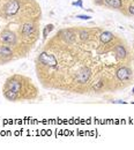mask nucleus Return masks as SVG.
<instances>
[{
    "instance_id": "obj_6",
    "label": "nucleus",
    "mask_w": 134,
    "mask_h": 150,
    "mask_svg": "<svg viewBox=\"0 0 134 150\" xmlns=\"http://www.w3.org/2000/svg\"><path fill=\"white\" fill-rule=\"evenodd\" d=\"M7 89H10V90L19 92L21 90V82H19L17 80H9L7 82Z\"/></svg>"
},
{
    "instance_id": "obj_11",
    "label": "nucleus",
    "mask_w": 134,
    "mask_h": 150,
    "mask_svg": "<svg viewBox=\"0 0 134 150\" xmlns=\"http://www.w3.org/2000/svg\"><path fill=\"white\" fill-rule=\"evenodd\" d=\"M105 3L109 7H112V8H116V9H119L123 6L122 0H105Z\"/></svg>"
},
{
    "instance_id": "obj_13",
    "label": "nucleus",
    "mask_w": 134,
    "mask_h": 150,
    "mask_svg": "<svg viewBox=\"0 0 134 150\" xmlns=\"http://www.w3.org/2000/svg\"><path fill=\"white\" fill-rule=\"evenodd\" d=\"M63 34L65 35L64 36V38H65V41H67L68 43H71V42H73L74 39H75V35L73 34V32H71V31H63Z\"/></svg>"
},
{
    "instance_id": "obj_10",
    "label": "nucleus",
    "mask_w": 134,
    "mask_h": 150,
    "mask_svg": "<svg viewBox=\"0 0 134 150\" xmlns=\"http://www.w3.org/2000/svg\"><path fill=\"white\" fill-rule=\"evenodd\" d=\"M19 92H16V91H14V90H10V89H7L6 91H5V97H6V99H8V100H12V102H14V100H16L17 99V97H19V95H17Z\"/></svg>"
},
{
    "instance_id": "obj_16",
    "label": "nucleus",
    "mask_w": 134,
    "mask_h": 150,
    "mask_svg": "<svg viewBox=\"0 0 134 150\" xmlns=\"http://www.w3.org/2000/svg\"><path fill=\"white\" fill-rule=\"evenodd\" d=\"M76 17H78V19H81V20H86V21H88V20H90V19H91V16H89V15H86V14L76 15Z\"/></svg>"
},
{
    "instance_id": "obj_12",
    "label": "nucleus",
    "mask_w": 134,
    "mask_h": 150,
    "mask_svg": "<svg viewBox=\"0 0 134 150\" xmlns=\"http://www.w3.org/2000/svg\"><path fill=\"white\" fill-rule=\"evenodd\" d=\"M12 54H13L12 49H9L6 45H0V56L1 57H9Z\"/></svg>"
},
{
    "instance_id": "obj_20",
    "label": "nucleus",
    "mask_w": 134,
    "mask_h": 150,
    "mask_svg": "<svg viewBox=\"0 0 134 150\" xmlns=\"http://www.w3.org/2000/svg\"><path fill=\"white\" fill-rule=\"evenodd\" d=\"M95 1H96V2H97V3H102V2H103V1H104V0H95Z\"/></svg>"
},
{
    "instance_id": "obj_4",
    "label": "nucleus",
    "mask_w": 134,
    "mask_h": 150,
    "mask_svg": "<svg viewBox=\"0 0 134 150\" xmlns=\"http://www.w3.org/2000/svg\"><path fill=\"white\" fill-rule=\"evenodd\" d=\"M0 39L6 44H15L16 43V36L14 32L9 30H5L0 34Z\"/></svg>"
},
{
    "instance_id": "obj_17",
    "label": "nucleus",
    "mask_w": 134,
    "mask_h": 150,
    "mask_svg": "<svg viewBox=\"0 0 134 150\" xmlns=\"http://www.w3.org/2000/svg\"><path fill=\"white\" fill-rule=\"evenodd\" d=\"M73 6H76V7H80V8H82L83 6H82V0H78V1H74L73 3H72Z\"/></svg>"
},
{
    "instance_id": "obj_7",
    "label": "nucleus",
    "mask_w": 134,
    "mask_h": 150,
    "mask_svg": "<svg viewBox=\"0 0 134 150\" xmlns=\"http://www.w3.org/2000/svg\"><path fill=\"white\" fill-rule=\"evenodd\" d=\"M115 52H116V54H117V58H118V59H124V58L126 57V54H127L126 49H125L122 44H118V45L115 47Z\"/></svg>"
},
{
    "instance_id": "obj_8",
    "label": "nucleus",
    "mask_w": 134,
    "mask_h": 150,
    "mask_svg": "<svg viewBox=\"0 0 134 150\" xmlns=\"http://www.w3.org/2000/svg\"><path fill=\"white\" fill-rule=\"evenodd\" d=\"M100 39H101V43L107 44V43H109V42H111L113 39V34L110 32V31H104V32L101 34Z\"/></svg>"
},
{
    "instance_id": "obj_3",
    "label": "nucleus",
    "mask_w": 134,
    "mask_h": 150,
    "mask_svg": "<svg viewBox=\"0 0 134 150\" xmlns=\"http://www.w3.org/2000/svg\"><path fill=\"white\" fill-rule=\"evenodd\" d=\"M90 76H91V71H90L88 67H83V68H81V69L78 72V75H76L75 80H76V82H79V83H86V82L89 81Z\"/></svg>"
},
{
    "instance_id": "obj_9",
    "label": "nucleus",
    "mask_w": 134,
    "mask_h": 150,
    "mask_svg": "<svg viewBox=\"0 0 134 150\" xmlns=\"http://www.w3.org/2000/svg\"><path fill=\"white\" fill-rule=\"evenodd\" d=\"M34 31H35V27H34L32 23H25V24H23V27H22V34L24 36H30L31 34H34Z\"/></svg>"
},
{
    "instance_id": "obj_1",
    "label": "nucleus",
    "mask_w": 134,
    "mask_h": 150,
    "mask_svg": "<svg viewBox=\"0 0 134 150\" xmlns=\"http://www.w3.org/2000/svg\"><path fill=\"white\" fill-rule=\"evenodd\" d=\"M38 61L45 66H49V67H56L58 65L57 63V59L53 54H50V53H46V52H43L39 54L38 57Z\"/></svg>"
},
{
    "instance_id": "obj_15",
    "label": "nucleus",
    "mask_w": 134,
    "mask_h": 150,
    "mask_svg": "<svg viewBox=\"0 0 134 150\" xmlns=\"http://www.w3.org/2000/svg\"><path fill=\"white\" fill-rule=\"evenodd\" d=\"M79 36H80V38H81L82 41H86V39H88V38H89V34H88V31H85V30L80 31Z\"/></svg>"
},
{
    "instance_id": "obj_14",
    "label": "nucleus",
    "mask_w": 134,
    "mask_h": 150,
    "mask_svg": "<svg viewBox=\"0 0 134 150\" xmlns=\"http://www.w3.org/2000/svg\"><path fill=\"white\" fill-rule=\"evenodd\" d=\"M53 28H54V27H53V24H47V25L44 28V30H43V37H44V39L49 36V34L53 30Z\"/></svg>"
},
{
    "instance_id": "obj_19",
    "label": "nucleus",
    "mask_w": 134,
    "mask_h": 150,
    "mask_svg": "<svg viewBox=\"0 0 134 150\" xmlns=\"http://www.w3.org/2000/svg\"><path fill=\"white\" fill-rule=\"evenodd\" d=\"M102 84H103V83H102V82H98V83H97V84H96V85H95V87H94V88H95V89H100V88H101V87H102Z\"/></svg>"
},
{
    "instance_id": "obj_21",
    "label": "nucleus",
    "mask_w": 134,
    "mask_h": 150,
    "mask_svg": "<svg viewBox=\"0 0 134 150\" xmlns=\"http://www.w3.org/2000/svg\"><path fill=\"white\" fill-rule=\"evenodd\" d=\"M132 94H133V95H134V88H133V89H132Z\"/></svg>"
},
{
    "instance_id": "obj_2",
    "label": "nucleus",
    "mask_w": 134,
    "mask_h": 150,
    "mask_svg": "<svg viewBox=\"0 0 134 150\" xmlns=\"http://www.w3.org/2000/svg\"><path fill=\"white\" fill-rule=\"evenodd\" d=\"M19 8H20V5L16 0H9L5 7H3V12L6 15H15L17 12H19Z\"/></svg>"
},
{
    "instance_id": "obj_18",
    "label": "nucleus",
    "mask_w": 134,
    "mask_h": 150,
    "mask_svg": "<svg viewBox=\"0 0 134 150\" xmlns=\"http://www.w3.org/2000/svg\"><path fill=\"white\" fill-rule=\"evenodd\" d=\"M129 12H130V14L134 15V6H131V7L129 8Z\"/></svg>"
},
{
    "instance_id": "obj_5",
    "label": "nucleus",
    "mask_w": 134,
    "mask_h": 150,
    "mask_svg": "<svg viewBox=\"0 0 134 150\" xmlns=\"http://www.w3.org/2000/svg\"><path fill=\"white\" fill-rule=\"evenodd\" d=\"M116 75H117V78L119 81H127L132 76V71L130 68H127V67H122V68H119L117 71Z\"/></svg>"
}]
</instances>
